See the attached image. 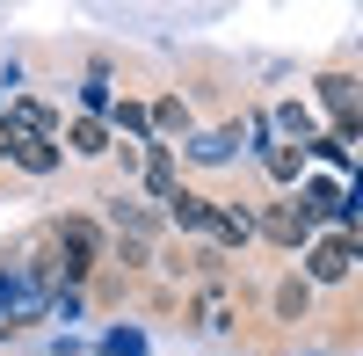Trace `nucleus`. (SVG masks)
Instances as JSON below:
<instances>
[{"instance_id": "obj_1", "label": "nucleus", "mask_w": 363, "mask_h": 356, "mask_svg": "<svg viewBox=\"0 0 363 356\" xmlns=\"http://www.w3.org/2000/svg\"><path fill=\"white\" fill-rule=\"evenodd\" d=\"M58 247H66V277H87L95 255H102V233L87 218H58Z\"/></svg>"}, {"instance_id": "obj_2", "label": "nucleus", "mask_w": 363, "mask_h": 356, "mask_svg": "<svg viewBox=\"0 0 363 356\" xmlns=\"http://www.w3.org/2000/svg\"><path fill=\"white\" fill-rule=\"evenodd\" d=\"M0 153H15V167H29V174H51L58 167V145L51 138H37V131H0Z\"/></svg>"}, {"instance_id": "obj_3", "label": "nucleus", "mask_w": 363, "mask_h": 356, "mask_svg": "<svg viewBox=\"0 0 363 356\" xmlns=\"http://www.w3.org/2000/svg\"><path fill=\"white\" fill-rule=\"evenodd\" d=\"M262 233H269L277 247H298V240L313 233V218L298 211V204H269V211H262Z\"/></svg>"}, {"instance_id": "obj_4", "label": "nucleus", "mask_w": 363, "mask_h": 356, "mask_svg": "<svg viewBox=\"0 0 363 356\" xmlns=\"http://www.w3.org/2000/svg\"><path fill=\"white\" fill-rule=\"evenodd\" d=\"M349 262H356V240H320L313 247V277L335 284V277H349Z\"/></svg>"}, {"instance_id": "obj_5", "label": "nucleus", "mask_w": 363, "mask_h": 356, "mask_svg": "<svg viewBox=\"0 0 363 356\" xmlns=\"http://www.w3.org/2000/svg\"><path fill=\"white\" fill-rule=\"evenodd\" d=\"M167 218H174V226H189V233H211V204L189 196V189H174V196H167Z\"/></svg>"}, {"instance_id": "obj_6", "label": "nucleus", "mask_w": 363, "mask_h": 356, "mask_svg": "<svg viewBox=\"0 0 363 356\" xmlns=\"http://www.w3.org/2000/svg\"><path fill=\"white\" fill-rule=\"evenodd\" d=\"M66 145H73V153H87V160H95V153H109V124H95V116H80V124L66 131Z\"/></svg>"}, {"instance_id": "obj_7", "label": "nucleus", "mask_w": 363, "mask_h": 356, "mask_svg": "<svg viewBox=\"0 0 363 356\" xmlns=\"http://www.w3.org/2000/svg\"><path fill=\"white\" fill-rule=\"evenodd\" d=\"M320 95H327V109H335V124L356 131V87L349 80H320Z\"/></svg>"}, {"instance_id": "obj_8", "label": "nucleus", "mask_w": 363, "mask_h": 356, "mask_svg": "<svg viewBox=\"0 0 363 356\" xmlns=\"http://www.w3.org/2000/svg\"><path fill=\"white\" fill-rule=\"evenodd\" d=\"M145 189H153L160 204L174 196V160H167V145H153V153H145Z\"/></svg>"}, {"instance_id": "obj_9", "label": "nucleus", "mask_w": 363, "mask_h": 356, "mask_svg": "<svg viewBox=\"0 0 363 356\" xmlns=\"http://www.w3.org/2000/svg\"><path fill=\"white\" fill-rule=\"evenodd\" d=\"M247 218H240V211H218V204H211V240H225V247H240V240H247Z\"/></svg>"}, {"instance_id": "obj_10", "label": "nucleus", "mask_w": 363, "mask_h": 356, "mask_svg": "<svg viewBox=\"0 0 363 356\" xmlns=\"http://www.w3.org/2000/svg\"><path fill=\"white\" fill-rule=\"evenodd\" d=\"M306 218H327V211H342V189L335 182H306V204H298Z\"/></svg>"}, {"instance_id": "obj_11", "label": "nucleus", "mask_w": 363, "mask_h": 356, "mask_svg": "<svg viewBox=\"0 0 363 356\" xmlns=\"http://www.w3.org/2000/svg\"><path fill=\"white\" fill-rule=\"evenodd\" d=\"M8 116H15V131H37V138H51V124H58V116H51L44 102H15Z\"/></svg>"}, {"instance_id": "obj_12", "label": "nucleus", "mask_w": 363, "mask_h": 356, "mask_svg": "<svg viewBox=\"0 0 363 356\" xmlns=\"http://www.w3.org/2000/svg\"><path fill=\"white\" fill-rule=\"evenodd\" d=\"M109 218H116V233H131V240L153 233V211H138V204H109Z\"/></svg>"}, {"instance_id": "obj_13", "label": "nucleus", "mask_w": 363, "mask_h": 356, "mask_svg": "<svg viewBox=\"0 0 363 356\" xmlns=\"http://www.w3.org/2000/svg\"><path fill=\"white\" fill-rule=\"evenodd\" d=\"M277 131H284V138H298V145H306V138H313V116L298 109V102H284V109H277Z\"/></svg>"}, {"instance_id": "obj_14", "label": "nucleus", "mask_w": 363, "mask_h": 356, "mask_svg": "<svg viewBox=\"0 0 363 356\" xmlns=\"http://www.w3.org/2000/svg\"><path fill=\"white\" fill-rule=\"evenodd\" d=\"M269 174L291 182V174H298V145H269Z\"/></svg>"}, {"instance_id": "obj_15", "label": "nucleus", "mask_w": 363, "mask_h": 356, "mask_svg": "<svg viewBox=\"0 0 363 356\" xmlns=\"http://www.w3.org/2000/svg\"><path fill=\"white\" fill-rule=\"evenodd\" d=\"M277 313H284V320H306V284H284V291H277Z\"/></svg>"}]
</instances>
